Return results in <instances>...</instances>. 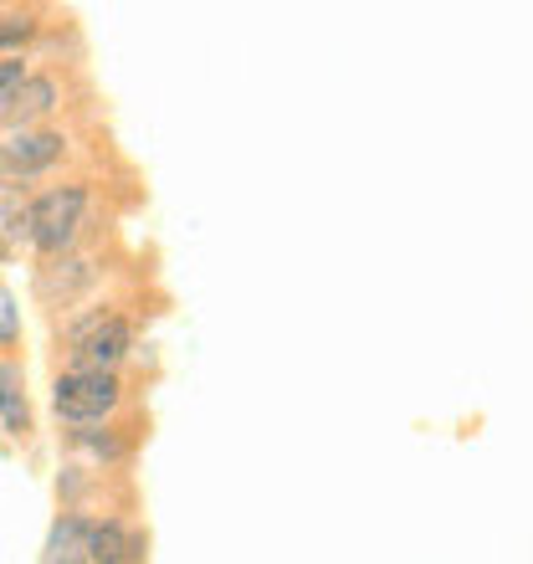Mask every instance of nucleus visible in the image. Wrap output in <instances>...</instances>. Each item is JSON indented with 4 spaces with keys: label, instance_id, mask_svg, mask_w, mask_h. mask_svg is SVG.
Here are the masks:
<instances>
[{
    "label": "nucleus",
    "instance_id": "obj_13",
    "mask_svg": "<svg viewBox=\"0 0 533 564\" xmlns=\"http://www.w3.org/2000/svg\"><path fill=\"white\" fill-rule=\"evenodd\" d=\"M26 62L21 57H0V113H6V108H11V98L15 93H21V83H26Z\"/></svg>",
    "mask_w": 533,
    "mask_h": 564
},
{
    "label": "nucleus",
    "instance_id": "obj_6",
    "mask_svg": "<svg viewBox=\"0 0 533 564\" xmlns=\"http://www.w3.org/2000/svg\"><path fill=\"white\" fill-rule=\"evenodd\" d=\"M0 426L6 436L26 442L31 436V405H26V370L15 359H0Z\"/></svg>",
    "mask_w": 533,
    "mask_h": 564
},
{
    "label": "nucleus",
    "instance_id": "obj_5",
    "mask_svg": "<svg viewBox=\"0 0 533 564\" xmlns=\"http://www.w3.org/2000/svg\"><path fill=\"white\" fill-rule=\"evenodd\" d=\"M98 282V268L88 257H46L42 268V297L46 303H73Z\"/></svg>",
    "mask_w": 533,
    "mask_h": 564
},
{
    "label": "nucleus",
    "instance_id": "obj_1",
    "mask_svg": "<svg viewBox=\"0 0 533 564\" xmlns=\"http://www.w3.org/2000/svg\"><path fill=\"white\" fill-rule=\"evenodd\" d=\"M83 216H88V191L83 185H57V191L36 195L26 206V241L42 257H67V247L83 231Z\"/></svg>",
    "mask_w": 533,
    "mask_h": 564
},
{
    "label": "nucleus",
    "instance_id": "obj_11",
    "mask_svg": "<svg viewBox=\"0 0 533 564\" xmlns=\"http://www.w3.org/2000/svg\"><path fill=\"white\" fill-rule=\"evenodd\" d=\"M73 446L77 452H88L93 462H119L123 457V442L113 431H73Z\"/></svg>",
    "mask_w": 533,
    "mask_h": 564
},
{
    "label": "nucleus",
    "instance_id": "obj_9",
    "mask_svg": "<svg viewBox=\"0 0 533 564\" xmlns=\"http://www.w3.org/2000/svg\"><path fill=\"white\" fill-rule=\"evenodd\" d=\"M57 98H62V88L52 83V77H26V83H21V93L11 98V108H6V123H11V129H15V123L26 129V123L46 119V113L57 108Z\"/></svg>",
    "mask_w": 533,
    "mask_h": 564
},
{
    "label": "nucleus",
    "instance_id": "obj_4",
    "mask_svg": "<svg viewBox=\"0 0 533 564\" xmlns=\"http://www.w3.org/2000/svg\"><path fill=\"white\" fill-rule=\"evenodd\" d=\"M129 349H133V328L123 324L119 313H108L104 324L93 328L88 339H77L73 344V365L67 370H88V375H113L129 359Z\"/></svg>",
    "mask_w": 533,
    "mask_h": 564
},
{
    "label": "nucleus",
    "instance_id": "obj_3",
    "mask_svg": "<svg viewBox=\"0 0 533 564\" xmlns=\"http://www.w3.org/2000/svg\"><path fill=\"white\" fill-rule=\"evenodd\" d=\"M62 154H67V134H57V129H21V134H11L0 144V170L31 180V175H46Z\"/></svg>",
    "mask_w": 533,
    "mask_h": 564
},
{
    "label": "nucleus",
    "instance_id": "obj_7",
    "mask_svg": "<svg viewBox=\"0 0 533 564\" xmlns=\"http://www.w3.org/2000/svg\"><path fill=\"white\" fill-rule=\"evenodd\" d=\"M144 560V544L123 529L119 519H104L93 523L88 534V564H139Z\"/></svg>",
    "mask_w": 533,
    "mask_h": 564
},
{
    "label": "nucleus",
    "instance_id": "obj_12",
    "mask_svg": "<svg viewBox=\"0 0 533 564\" xmlns=\"http://www.w3.org/2000/svg\"><path fill=\"white\" fill-rule=\"evenodd\" d=\"M21 344V308H15V293L0 288V349Z\"/></svg>",
    "mask_w": 533,
    "mask_h": 564
},
{
    "label": "nucleus",
    "instance_id": "obj_10",
    "mask_svg": "<svg viewBox=\"0 0 533 564\" xmlns=\"http://www.w3.org/2000/svg\"><path fill=\"white\" fill-rule=\"evenodd\" d=\"M36 36V15L31 11H0V57H21V46Z\"/></svg>",
    "mask_w": 533,
    "mask_h": 564
},
{
    "label": "nucleus",
    "instance_id": "obj_8",
    "mask_svg": "<svg viewBox=\"0 0 533 564\" xmlns=\"http://www.w3.org/2000/svg\"><path fill=\"white\" fill-rule=\"evenodd\" d=\"M88 534L93 523L77 519V513H62L46 534V550H42V564H88Z\"/></svg>",
    "mask_w": 533,
    "mask_h": 564
},
{
    "label": "nucleus",
    "instance_id": "obj_2",
    "mask_svg": "<svg viewBox=\"0 0 533 564\" xmlns=\"http://www.w3.org/2000/svg\"><path fill=\"white\" fill-rule=\"evenodd\" d=\"M119 401H123L119 375L62 370L57 386H52V411H57V421H67V426H77V431L108 421L113 411H119Z\"/></svg>",
    "mask_w": 533,
    "mask_h": 564
}]
</instances>
